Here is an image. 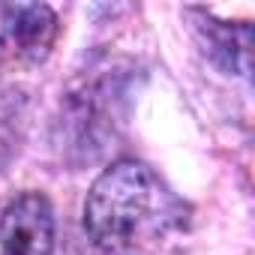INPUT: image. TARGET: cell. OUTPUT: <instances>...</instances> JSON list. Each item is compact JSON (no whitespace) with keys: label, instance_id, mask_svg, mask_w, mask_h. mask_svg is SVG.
I'll return each mask as SVG.
<instances>
[{"label":"cell","instance_id":"obj_3","mask_svg":"<svg viewBox=\"0 0 255 255\" xmlns=\"http://www.w3.org/2000/svg\"><path fill=\"white\" fill-rule=\"evenodd\" d=\"M54 207L42 192H24L0 213V255H51Z\"/></svg>","mask_w":255,"mask_h":255},{"label":"cell","instance_id":"obj_2","mask_svg":"<svg viewBox=\"0 0 255 255\" xmlns=\"http://www.w3.org/2000/svg\"><path fill=\"white\" fill-rule=\"evenodd\" d=\"M60 24L45 3H0V69H21L42 63Z\"/></svg>","mask_w":255,"mask_h":255},{"label":"cell","instance_id":"obj_4","mask_svg":"<svg viewBox=\"0 0 255 255\" xmlns=\"http://www.w3.org/2000/svg\"><path fill=\"white\" fill-rule=\"evenodd\" d=\"M198 30L204 33V45L210 51V57L228 69V72H246L249 69V27L246 24H225V21H213L207 15L204 24H198Z\"/></svg>","mask_w":255,"mask_h":255},{"label":"cell","instance_id":"obj_1","mask_svg":"<svg viewBox=\"0 0 255 255\" xmlns=\"http://www.w3.org/2000/svg\"><path fill=\"white\" fill-rule=\"evenodd\" d=\"M186 228V201L138 159L111 162L84 198V231L102 255H168Z\"/></svg>","mask_w":255,"mask_h":255}]
</instances>
